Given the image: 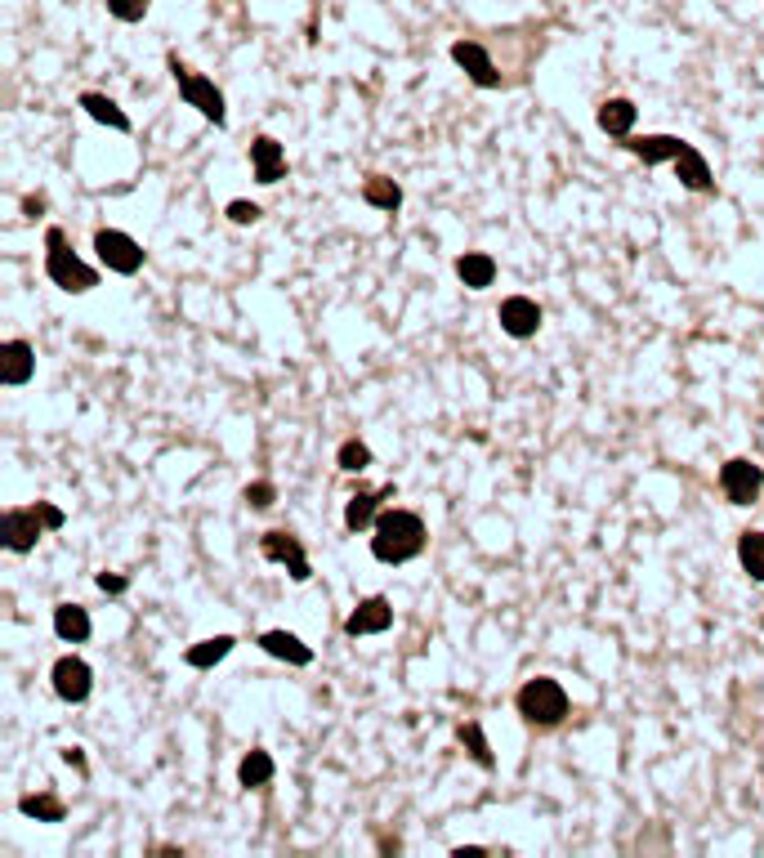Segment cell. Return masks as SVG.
Listing matches in <instances>:
<instances>
[{
    "instance_id": "6da1fadb",
    "label": "cell",
    "mask_w": 764,
    "mask_h": 858,
    "mask_svg": "<svg viewBox=\"0 0 764 858\" xmlns=\"http://www.w3.org/2000/svg\"><path fill=\"white\" fill-rule=\"evenodd\" d=\"M429 546V532H425V519L412 510H380L376 528H371V555L380 564H407V559L425 555Z\"/></svg>"
},
{
    "instance_id": "7a4b0ae2",
    "label": "cell",
    "mask_w": 764,
    "mask_h": 858,
    "mask_svg": "<svg viewBox=\"0 0 764 858\" xmlns=\"http://www.w3.org/2000/svg\"><path fill=\"white\" fill-rule=\"evenodd\" d=\"M514 707H519L523 724H532V729H555V724L568 720L572 698H568V689H563L559 680H550V675H537V680H528V684L519 689Z\"/></svg>"
},
{
    "instance_id": "3957f363",
    "label": "cell",
    "mask_w": 764,
    "mask_h": 858,
    "mask_svg": "<svg viewBox=\"0 0 764 858\" xmlns=\"http://www.w3.org/2000/svg\"><path fill=\"white\" fill-rule=\"evenodd\" d=\"M45 273H50V282L59 286V291L68 295H85L99 286V273L90 269V264L81 260V255L68 246V237H63V228H45Z\"/></svg>"
},
{
    "instance_id": "277c9868",
    "label": "cell",
    "mask_w": 764,
    "mask_h": 858,
    "mask_svg": "<svg viewBox=\"0 0 764 858\" xmlns=\"http://www.w3.org/2000/svg\"><path fill=\"white\" fill-rule=\"evenodd\" d=\"M170 76H175V85H179V94H184V103L188 108H197L206 121H215V126H224L228 121V112H224V94H219V85L210 81V76L202 72H193L179 54H170Z\"/></svg>"
},
{
    "instance_id": "5b68a950",
    "label": "cell",
    "mask_w": 764,
    "mask_h": 858,
    "mask_svg": "<svg viewBox=\"0 0 764 858\" xmlns=\"http://www.w3.org/2000/svg\"><path fill=\"white\" fill-rule=\"evenodd\" d=\"M94 251H99L103 269L121 273V278H130V273L143 269V246L130 233H117V228H99V233H94Z\"/></svg>"
},
{
    "instance_id": "8992f818",
    "label": "cell",
    "mask_w": 764,
    "mask_h": 858,
    "mask_svg": "<svg viewBox=\"0 0 764 858\" xmlns=\"http://www.w3.org/2000/svg\"><path fill=\"white\" fill-rule=\"evenodd\" d=\"M720 488L733 505H756L764 492V470L747 456H733V461L720 465Z\"/></svg>"
},
{
    "instance_id": "52a82bcc",
    "label": "cell",
    "mask_w": 764,
    "mask_h": 858,
    "mask_svg": "<svg viewBox=\"0 0 764 858\" xmlns=\"http://www.w3.org/2000/svg\"><path fill=\"white\" fill-rule=\"evenodd\" d=\"M41 532H50L41 505H14V510H5V546L14 555H27L41 541Z\"/></svg>"
},
{
    "instance_id": "ba28073f",
    "label": "cell",
    "mask_w": 764,
    "mask_h": 858,
    "mask_svg": "<svg viewBox=\"0 0 764 858\" xmlns=\"http://www.w3.org/2000/svg\"><path fill=\"white\" fill-rule=\"evenodd\" d=\"M260 555L273 559V564H286L291 581H309L313 577V568H309V559H304V546H300V537H295V532H282V528L264 532V537H260Z\"/></svg>"
},
{
    "instance_id": "9c48e42d",
    "label": "cell",
    "mask_w": 764,
    "mask_h": 858,
    "mask_svg": "<svg viewBox=\"0 0 764 858\" xmlns=\"http://www.w3.org/2000/svg\"><path fill=\"white\" fill-rule=\"evenodd\" d=\"M496 322H501L505 336L532 340L541 331V304L528 300V295H510V300H501V309H496Z\"/></svg>"
},
{
    "instance_id": "30bf717a",
    "label": "cell",
    "mask_w": 764,
    "mask_h": 858,
    "mask_svg": "<svg viewBox=\"0 0 764 858\" xmlns=\"http://www.w3.org/2000/svg\"><path fill=\"white\" fill-rule=\"evenodd\" d=\"M50 680H54V693H59L63 702H72V707L90 698V689H94V671H90V662H81V657H59Z\"/></svg>"
},
{
    "instance_id": "8fae6325",
    "label": "cell",
    "mask_w": 764,
    "mask_h": 858,
    "mask_svg": "<svg viewBox=\"0 0 764 858\" xmlns=\"http://www.w3.org/2000/svg\"><path fill=\"white\" fill-rule=\"evenodd\" d=\"M452 59H456V68H461L474 85H479V90H501V72H496L492 54H487L479 41H456L452 45Z\"/></svg>"
},
{
    "instance_id": "7c38bea8",
    "label": "cell",
    "mask_w": 764,
    "mask_h": 858,
    "mask_svg": "<svg viewBox=\"0 0 764 858\" xmlns=\"http://www.w3.org/2000/svg\"><path fill=\"white\" fill-rule=\"evenodd\" d=\"M389 626H394V604H389L385 595H371L349 613L345 635H353V640H358V635H385Z\"/></svg>"
},
{
    "instance_id": "4fadbf2b",
    "label": "cell",
    "mask_w": 764,
    "mask_h": 858,
    "mask_svg": "<svg viewBox=\"0 0 764 858\" xmlns=\"http://www.w3.org/2000/svg\"><path fill=\"white\" fill-rule=\"evenodd\" d=\"M398 497V488L394 483H385L380 492H367V488H358L349 497V505H345V528L349 532H367V528H376V519H380V505L385 501H394Z\"/></svg>"
},
{
    "instance_id": "5bb4252c",
    "label": "cell",
    "mask_w": 764,
    "mask_h": 858,
    "mask_svg": "<svg viewBox=\"0 0 764 858\" xmlns=\"http://www.w3.org/2000/svg\"><path fill=\"white\" fill-rule=\"evenodd\" d=\"M36 376V349L27 340H5L0 345V380L5 385H27Z\"/></svg>"
},
{
    "instance_id": "9a60e30c",
    "label": "cell",
    "mask_w": 764,
    "mask_h": 858,
    "mask_svg": "<svg viewBox=\"0 0 764 858\" xmlns=\"http://www.w3.org/2000/svg\"><path fill=\"white\" fill-rule=\"evenodd\" d=\"M675 175H680V184L689 188V193H715V175H711V161L702 157V152L693 148V143H684V152L671 161Z\"/></svg>"
},
{
    "instance_id": "2e32d148",
    "label": "cell",
    "mask_w": 764,
    "mask_h": 858,
    "mask_svg": "<svg viewBox=\"0 0 764 858\" xmlns=\"http://www.w3.org/2000/svg\"><path fill=\"white\" fill-rule=\"evenodd\" d=\"M251 170H255L260 184H278V179L286 175V152H282V143L273 135H260L251 143Z\"/></svg>"
},
{
    "instance_id": "e0dca14e",
    "label": "cell",
    "mask_w": 764,
    "mask_h": 858,
    "mask_svg": "<svg viewBox=\"0 0 764 858\" xmlns=\"http://www.w3.org/2000/svg\"><path fill=\"white\" fill-rule=\"evenodd\" d=\"M689 139H675V135H639V139H626L622 148L630 157H639L644 166H657V161H675L684 152Z\"/></svg>"
},
{
    "instance_id": "ac0fdd59",
    "label": "cell",
    "mask_w": 764,
    "mask_h": 858,
    "mask_svg": "<svg viewBox=\"0 0 764 858\" xmlns=\"http://www.w3.org/2000/svg\"><path fill=\"white\" fill-rule=\"evenodd\" d=\"M260 648L269 657H278V662H291V666H309L313 662V648L304 644L300 635H291V631H264Z\"/></svg>"
},
{
    "instance_id": "d6986e66",
    "label": "cell",
    "mask_w": 764,
    "mask_h": 858,
    "mask_svg": "<svg viewBox=\"0 0 764 858\" xmlns=\"http://www.w3.org/2000/svg\"><path fill=\"white\" fill-rule=\"evenodd\" d=\"M635 117H639V108L630 99H604L599 103V130H604L608 139H630Z\"/></svg>"
},
{
    "instance_id": "ffe728a7",
    "label": "cell",
    "mask_w": 764,
    "mask_h": 858,
    "mask_svg": "<svg viewBox=\"0 0 764 858\" xmlns=\"http://www.w3.org/2000/svg\"><path fill=\"white\" fill-rule=\"evenodd\" d=\"M456 278H461L470 291H487L496 282V260L487 251H465L456 255Z\"/></svg>"
},
{
    "instance_id": "44dd1931",
    "label": "cell",
    "mask_w": 764,
    "mask_h": 858,
    "mask_svg": "<svg viewBox=\"0 0 764 858\" xmlns=\"http://www.w3.org/2000/svg\"><path fill=\"white\" fill-rule=\"evenodd\" d=\"M54 631H59V640H68V644H85L90 640V613H85L81 604H59L54 608Z\"/></svg>"
},
{
    "instance_id": "7402d4cb",
    "label": "cell",
    "mask_w": 764,
    "mask_h": 858,
    "mask_svg": "<svg viewBox=\"0 0 764 858\" xmlns=\"http://www.w3.org/2000/svg\"><path fill=\"white\" fill-rule=\"evenodd\" d=\"M362 202L376 206V211H398V206H403V188H398L389 175H367L362 179Z\"/></svg>"
},
{
    "instance_id": "603a6c76",
    "label": "cell",
    "mask_w": 764,
    "mask_h": 858,
    "mask_svg": "<svg viewBox=\"0 0 764 858\" xmlns=\"http://www.w3.org/2000/svg\"><path fill=\"white\" fill-rule=\"evenodd\" d=\"M81 108L90 112V117L99 121V126H108V130H121V135H126V130H130V117L117 108V103L108 99V94H94V90H85V94H81Z\"/></svg>"
},
{
    "instance_id": "cb8c5ba5",
    "label": "cell",
    "mask_w": 764,
    "mask_h": 858,
    "mask_svg": "<svg viewBox=\"0 0 764 858\" xmlns=\"http://www.w3.org/2000/svg\"><path fill=\"white\" fill-rule=\"evenodd\" d=\"M273 774H278V769H273V756L269 751H246L242 756V765H237V783H242L246 791L251 787H264V783H273Z\"/></svg>"
},
{
    "instance_id": "d4e9b609",
    "label": "cell",
    "mask_w": 764,
    "mask_h": 858,
    "mask_svg": "<svg viewBox=\"0 0 764 858\" xmlns=\"http://www.w3.org/2000/svg\"><path fill=\"white\" fill-rule=\"evenodd\" d=\"M233 644H237L233 635H215V640H202V644H193V648H188V653H184V662L193 666V671H210V666H215V662H224V657L233 653Z\"/></svg>"
},
{
    "instance_id": "484cf974",
    "label": "cell",
    "mask_w": 764,
    "mask_h": 858,
    "mask_svg": "<svg viewBox=\"0 0 764 858\" xmlns=\"http://www.w3.org/2000/svg\"><path fill=\"white\" fill-rule=\"evenodd\" d=\"M456 738H461V747L470 751V760L479 769H496V756H492V747H487V733H483L479 720H465L461 729H456Z\"/></svg>"
},
{
    "instance_id": "4316f807",
    "label": "cell",
    "mask_w": 764,
    "mask_h": 858,
    "mask_svg": "<svg viewBox=\"0 0 764 858\" xmlns=\"http://www.w3.org/2000/svg\"><path fill=\"white\" fill-rule=\"evenodd\" d=\"M18 809H23L27 818H36V823H63V818H68V805H63L59 796H50V791H41V796H23L18 800Z\"/></svg>"
},
{
    "instance_id": "83f0119b",
    "label": "cell",
    "mask_w": 764,
    "mask_h": 858,
    "mask_svg": "<svg viewBox=\"0 0 764 858\" xmlns=\"http://www.w3.org/2000/svg\"><path fill=\"white\" fill-rule=\"evenodd\" d=\"M738 559H742V568H747V577L764 586V532H742L738 537Z\"/></svg>"
},
{
    "instance_id": "f1b7e54d",
    "label": "cell",
    "mask_w": 764,
    "mask_h": 858,
    "mask_svg": "<svg viewBox=\"0 0 764 858\" xmlns=\"http://www.w3.org/2000/svg\"><path fill=\"white\" fill-rule=\"evenodd\" d=\"M336 465L345 474H362L371 465V447L362 443V438H345V443H340V452H336Z\"/></svg>"
},
{
    "instance_id": "f546056e",
    "label": "cell",
    "mask_w": 764,
    "mask_h": 858,
    "mask_svg": "<svg viewBox=\"0 0 764 858\" xmlns=\"http://www.w3.org/2000/svg\"><path fill=\"white\" fill-rule=\"evenodd\" d=\"M148 9H152V0H108V14L117 23H143Z\"/></svg>"
},
{
    "instance_id": "4dcf8cb0",
    "label": "cell",
    "mask_w": 764,
    "mask_h": 858,
    "mask_svg": "<svg viewBox=\"0 0 764 858\" xmlns=\"http://www.w3.org/2000/svg\"><path fill=\"white\" fill-rule=\"evenodd\" d=\"M273 501H278V488H273L269 479H260V483H251V488H246V505H251V510H269Z\"/></svg>"
},
{
    "instance_id": "1f68e13d",
    "label": "cell",
    "mask_w": 764,
    "mask_h": 858,
    "mask_svg": "<svg viewBox=\"0 0 764 858\" xmlns=\"http://www.w3.org/2000/svg\"><path fill=\"white\" fill-rule=\"evenodd\" d=\"M260 206L255 202H228V219H233V224H260Z\"/></svg>"
},
{
    "instance_id": "d6a6232c",
    "label": "cell",
    "mask_w": 764,
    "mask_h": 858,
    "mask_svg": "<svg viewBox=\"0 0 764 858\" xmlns=\"http://www.w3.org/2000/svg\"><path fill=\"white\" fill-rule=\"evenodd\" d=\"M126 586H130L126 577H112V572H99V590H103V595H121Z\"/></svg>"
},
{
    "instance_id": "836d02e7",
    "label": "cell",
    "mask_w": 764,
    "mask_h": 858,
    "mask_svg": "<svg viewBox=\"0 0 764 858\" xmlns=\"http://www.w3.org/2000/svg\"><path fill=\"white\" fill-rule=\"evenodd\" d=\"M36 505H41V514H45V523H50V532H54V528H63V523H68V514H63L59 505H50V501H36Z\"/></svg>"
},
{
    "instance_id": "e575fe53",
    "label": "cell",
    "mask_w": 764,
    "mask_h": 858,
    "mask_svg": "<svg viewBox=\"0 0 764 858\" xmlns=\"http://www.w3.org/2000/svg\"><path fill=\"white\" fill-rule=\"evenodd\" d=\"M63 760H68V765H76V769H81V765H85V756H81V747H63Z\"/></svg>"
}]
</instances>
